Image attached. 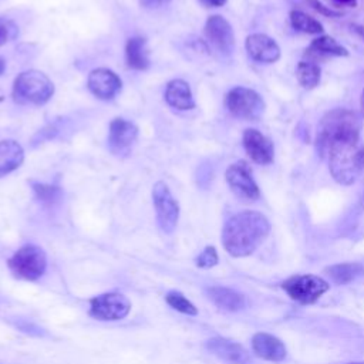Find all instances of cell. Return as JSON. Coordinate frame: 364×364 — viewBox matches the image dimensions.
<instances>
[{
  "mask_svg": "<svg viewBox=\"0 0 364 364\" xmlns=\"http://www.w3.org/2000/svg\"><path fill=\"white\" fill-rule=\"evenodd\" d=\"M270 222L256 210H242L232 215L222 229V245L233 257L252 255L269 236Z\"/></svg>",
  "mask_w": 364,
  "mask_h": 364,
  "instance_id": "1",
  "label": "cell"
},
{
  "mask_svg": "<svg viewBox=\"0 0 364 364\" xmlns=\"http://www.w3.org/2000/svg\"><path fill=\"white\" fill-rule=\"evenodd\" d=\"M360 129L361 121L354 111L344 108L331 109L320 121L316 139L317 151L326 155L328 146L336 141H358Z\"/></svg>",
  "mask_w": 364,
  "mask_h": 364,
  "instance_id": "2",
  "label": "cell"
},
{
  "mask_svg": "<svg viewBox=\"0 0 364 364\" xmlns=\"http://www.w3.org/2000/svg\"><path fill=\"white\" fill-rule=\"evenodd\" d=\"M328 168L336 182L351 185L364 171V146L358 141H336L328 149Z\"/></svg>",
  "mask_w": 364,
  "mask_h": 364,
  "instance_id": "3",
  "label": "cell"
},
{
  "mask_svg": "<svg viewBox=\"0 0 364 364\" xmlns=\"http://www.w3.org/2000/svg\"><path fill=\"white\" fill-rule=\"evenodd\" d=\"M53 94L54 84L43 71L27 70L14 78L11 95L17 104L43 105L51 100Z\"/></svg>",
  "mask_w": 364,
  "mask_h": 364,
  "instance_id": "4",
  "label": "cell"
},
{
  "mask_svg": "<svg viewBox=\"0 0 364 364\" xmlns=\"http://www.w3.org/2000/svg\"><path fill=\"white\" fill-rule=\"evenodd\" d=\"M9 269L18 279L37 280L47 269L46 252L40 246L24 245L9 259Z\"/></svg>",
  "mask_w": 364,
  "mask_h": 364,
  "instance_id": "5",
  "label": "cell"
},
{
  "mask_svg": "<svg viewBox=\"0 0 364 364\" xmlns=\"http://www.w3.org/2000/svg\"><path fill=\"white\" fill-rule=\"evenodd\" d=\"M228 111L240 119L257 121L263 117L266 104L259 92L246 87H235L226 94Z\"/></svg>",
  "mask_w": 364,
  "mask_h": 364,
  "instance_id": "6",
  "label": "cell"
},
{
  "mask_svg": "<svg viewBox=\"0 0 364 364\" xmlns=\"http://www.w3.org/2000/svg\"><path fill=\"white\" fill-rule=\"evenodd\" d=\"M282 289L291 300L300 304H313L330 289V284L316 274H294L282 283Z\"/></svg>",
  "mask_w": 364,
  "mask_h": 364,
  "instance_id": "7",
  "label": "cell"
},
{
  "mask_svg": "<svg viewBox=\"0 0 364 364\" xmlns=\"http://www.w3.org/2000/svg\"><path fill=\"white\" fill-rule=\"evenodd\" d=\"M152 202L156 212V220L162 232L172 233L179 219V205L172 196L168 185L158 181L152 188Z\"/></svg>",
  "mask_w": 364,
  "mask_h": 364,
  "instance_id": "8",
  "label": "cell"
},
{
  "mask_svg": "<svg viewBox=\"0 0 364 364\" xmlns=\"http://www.w3.org/2000/svg\"><path fill=\"white\" fill-rule=\"evenodd\" d=\"M131 310V301L127 296L109 291L95 296L90 300V316L101 321H115L128 316Z\"/></svg>",
  "mask_w": 364,
  "mask_h": 364,
  "instance_id": "9",
  "label": "cell"
},
{
  "mask_svg": "<svg viewBox=\"0 0 364 364\" xmlns=\"http://www.w3.org/2000/svg\"><path fill=\"white\" fill-rule=\"evenodd\" d=\"M138 138V127L125 119V118H114L109 122L108 131V149L112 155L118 158L128 156L132 151L134 144Z\"/></svg>",
  "mask_w": 364,
  "mask_h": 364,
  "instance_id": "10",
  "label": "cell"
},
{
  "mask_svg": "<svg viewBox=\"0 0 364 364\" xmlns=\"http://www.w3.org/2000/svg\"><path fill=\"white\" fill-rule=\"evenodd\" d=\"M226 182L232 192L242 199L256 200L260 196L259 186L252 176V171L245 161H237L228 166L225 172Z\"/></svg>",
  "mask_w": 364,
  "mask_h": 364,
  "instance_id": "11",
  "label": "cell"
},
{
  "mask_svg": "<svg viewBox=\"0 0 364 364\" xmlns=\"http://www.w3.org/2000/svg\"><path fill=\"white\" fill-rule=\"evenodd\" d=\"M205 37L208 41L223 55H230L235 48V33L230 23L219 16L213 14L208 17L205 23Z\"/></svg>",
  "mask_w": 364,
  "mask_h": 364,
  "instance_id": "12",
  "label": "cell"
},
{
  "mask_svg": "<svg viewBox=\"0 0 364 364\" xmlns=\"http://www.w3.org/2000/svg\"><path fill=\"white\" fill-rule=\"evenodd\" d=\"M87 87L94 97L102 101H108L121 91L122 81L109 68H95L88 74Z\"/></svg>",
  "mask_w": 364,
  "mask_h": 364,
  "instance_id": "13",
  "label": "cell"
},
{
  "mask_svg": "<svg viewBox=\"0 0 364 364\" xmlns=\"http://www.w3.org/2000/svg\"><path fill=\"white\" fill-rule=\"evenodd\" d=\"M242 142L246 154L253 162L259 165H267L273 161V156H274L273 144L260 131L255 128L245 129Z\"/></svg>",
  "mask_w": 364,
  "mask_h": 364,
  "instance_id": "14",
  "label": "cell"
},
{
  "mask_svg": "<svg viewBox=\"0 0 364 364\" xmlns=\"http://www.w3.org/2000/svg\"><path fill=\"white\" fill-rule=\"evenodd\" d=\"M246 51L253 61L272 64L280 58L279 44L269 36L262 33H253L246 37Z\"/></svg>",
  "mask_w": 364,
  "mask_h": 364,
  "instance_id": "15",
  "label": "cell"
},
{
  "mask_svg": "<svg viewBox=\"0 0 364 364\" xmlns=\"http://www.w3.org/2000/svg\"><path fill=\"white\" fill-rule=\"evenodd\" d=\"M205 347L209 353L230 364H250L249 353L236 341L225 337H212L205 343Z\"/></svg>",
  "mask_w": 364,
  "mask_h": 364,
  "instance_id": "16",
  "label": "cell"
},
{
  "mask_svg": "<svg viewBox=\"0 0 364 364\" xmlns=\"http://www.w3.org/2000/svg\"><path fill=\"white\" fill-rule=\"evenodd\" d=\"M252 350L257 357L273 363L283 361L287 355L284 343L269 333H256L252 337Z\"/></svg>",
  "mask_w": 364,
  "mask_h": 364,
  "instance_id": "17",
  "label": "cell"
},
{
  "mask_svg": "<svg viewBox=\"0 0 364 364\" xmlns=\"http://www.w3.org/2000/svg\"><path fill=\"white\" fill-rule=\"evenodd\" d=\"M208 299L219 309L225 311H239L246 307V299L242 293L225 287V286H210L206 287Z\"/></svg>",
  "mask_w": 364,
  "mask_h": 364,
  "instance_id": "18",
  "label": "cell"
},
{
  "mask_svg": "<svg viewBox=\"0 0 364 364\" xmlns=\"http://www.w3.org/2000/svg\"><path fill=\"white\" fill-rule=\"evenodd\" d=\"M165 101L169 107L179 111H188L195 108V100L189 84L185 80L175 78L166 84Z\"/></svg>",
  "mask_w": 364,
  "mask_h": 364,
  "instance_id": "19",
  "label": "cell"
},
{
  "mask_svg": "<svg viewBox=\"0 0 364 364\" xmlns=\"http://www.w3.org/2000/svg\"><path fill=\"white\" fill-rule=\"evenodd\" d=\"M24 161V149L14 139L0 141V178L16 171Z\"/></svg>",
  "mask_w": 364,
  "mask_h": 364,
  "instance_id": "20",
  "label": "cell"
},
{
  "mask_svg": "<svg viewBox=\"0 0 364 364\" xmlns=\"http://www.w3.org/2000/svg\"><path fill=\"white\" fill-rule=\"evenodd\" d=\"M125 63L128 68L136 71H144L149 67L146 40L144 37L135 36L128 38L125 44Z\"/></svg>",
  "mask_w": 364,
  "mask_h": 364,
  "instance_id": "21",
  "label": "cell"
},
{
  "mask_svg": "<svg viewBox=\"0 0 364 364\" xmlns=\"http://www.w3.org/2000/svg\"><path fill=\"white\" fill-rule=\"evenodd\" d=\"M324 273L336 284H348L364 274V266L358 262H344L326 267Z\"/></svg>",
  "mask_w": 364,
  "mask_h": 364,
  "instance_id": "22",
  "label": "cell"
},
{
  "mask_svg": "<svg viewBox=\"0 0 364 364\" xmlns=\"http://www.w3.org/2000/svg\"><path fill=\"white\" fill-rule=\"evenodd\" d=\"M309 51H313L320 55H334V57L348 55V50L330 36H321L314 38L309 47Z\"/></svg>",
  "mask_w": 364,
  "mask_h": 364,
  "instance_id": "23",
  "label": "cell"
},
{
  "mask_svg": "<svg viewBox=\"0 0 364 364\" xmlns=\"http://www.w3.org/2000/svg\"><path fill=\"white\" fill-rule=\"evenodd\" d=\"M321 77L320 67L310 61H300L296 67V78L306 90H313L318 85Z\"/></svg>",
  "mask_w": 364,
  "mask_h": 364,
  "instance_id": "24",
  "label": "cell"
},
{
  "mask_svg": "<svg viewBox=\"0 0 364 364\" xmlns=\"http://www.w3.org/2000/svg\"><path fill=\"white\" fill-rule=\"evenodd\" d=\"M290 23L291 27L297 31L306 33V34H320L323 33V26L318 20L307 16L306 13L300 10L290 11Z\"/></svg>",
  "mask_w": 364,
  "mask_h": 364,
  "instance_id": "25",
  "label": "cell"
},
{
  "mask_svg": "<svg viewBox=\"0 0 364 364\" xmlns=\"http://www.w3.org/2000/svg\"><path fill=\"white\" fill-rule=\"evenodd\" d=\"M165 300L173 310H176L182 314H188V316L198 314V309L195 307V304L191 300H188L181 291H176V290L168 291L165 294Z\"/></svg>",
  "mask_w": 364,
  "mask_h": 364,
  "instance_id": "26",
  "label": "cell"
},
{
  "mask_svg": "<svg viewBox=\"0 0 364 364\" xmlns=\"http://www.w3.org/2000/svg\"><path fill=\"white\" fill-rule=\"evenodd\" d=\"M31 188L36 193V198L47 205H53L61 198V189L54 185L40 183V182H31Z\"/></svg>",
  "mask_w": 364,
  "mask_h": 364,
  "instance_id": "27",
  "label": "cell"
},
{
  "mask_svg": "<svg viewBox=\"0 0 364 364\" xmlns=\"http://www.w3.org/2000/svg\"><path fill=\"white\" fill-rule=\"evenodd\" d=\"M18 36L17 24L6 17H0V47Z\"/></svg>",
  "mask_w": 364,
  "mask_h": 364,
  "instance_id": "28",
  "label": "cell"
},
{
  "mask_svg": "<svg viewBox=\"0 0 364 364\" xmlns=\"http://www.w3.org/2000/svg\"><path fill=\"white\" fill-rule=\"evenodd\" d=\"M218 252L213 246H206L195 259V263L198 267H202V269H209V267H213L215 264H218Z\"/></svg>",
  "mask_w": 364,
  "mask_h": 364,
  "instance_id": "29",
  "label": "cell"
},
{
  "mask_svg": "<svg viewBox=\"0 0 364 364\" xmlns=\"http://www.w3.org/2000/svg\"><path fill=\"white\" fill-rule=\"evenodd\" d=\"M307 3L316 10V11H318L320 14H323V16H330V17H340V13H337V11H334V10H331V9H328L327 6H324L321 1H318V0H307Z\"/></svg>",
  "mask_w": 364,
  "mask_h": 364,
  "instance_id": "30",
  "label": "cell"
},
{
  "mask_svg": "<svg viewBox=\"0 0 364 364\" xmlns=\"http://www.w3.org/2000/svg\"><path fill=\"white\" fill-rule=\"evenodd\" d=\"M172 0H139L141 6L145 9H159L162 6H166Z\"/></svg>",
  "mask_w": 364,
  "mask_h": 364,
  "instance_id": "31",
  "label": "cell"
},
{
  "mask_svg": "<svg viewBox=\"0 0 364 364\" xmlns=\"http://www.w3.org/2000/svg\"><path fill=\"white\" fill-rule=\"evenodd\" d=\"M209 6H212V7H220V6H223L228 0H205Z\"/></svg>",
  "mask_w": 364,
  "mask_h": 364,
  "instance_id": "32",
  "label": "cell"
},
{
  "mask_svg": "<svg viewBox=\"0 0 364 364\" xmlns=\"http://www.w3.org/2000/svg\"><path fill=\"white\" fill-rule=\"evenodd\" d=\"M336 1L340 3V4L348 6V7H355L357 6V0H336Z\"/></svg>",
  "mask_w": 364,
  "mask_h": 364,
  "instance_id": "33",
  "label": "cell"
},
{
  "mask_svg": "<svg viewBox=\"0 0 364 364\" xmlns=\"http://www.w3.org/2000/svg\"><path fill=\"white\" fill-rule=\"evenodd\" d=\"M353 30H354L360 37L364 38V26H357V24H354V26H353Z\"/></svg>",
  "mask_w": 364,
  "mask_h": 364,
  "instance_id": "34",
  "label": "cell"
},
{
  "mask_svg": "<svg viewBox=\"0 0 364 364\" xmlns=\"http://www.w3.org/2000/svg\"><path fill=\"white\" fill-rule=\"evenodd\" d=\"M4 70H6V63H4V60L0 57V75L4 73Z\"/></svg>",
  "mask_w": 364,
  "mask_h": 364,
  "instance_id": "35",
  "label": "cell"
},
{
  "mask_svg": "<svg viewBox=\"0 0 364 364\" xmlns=\"http://www.w3.org/2000/svg\"><path fill=\"white\" fill-rule=\"evenodd\" d=\"M360 105H361V111H363V114H364V90H363V92H361V98H360Z\"/></svg>",
  "mask_w": 364,
  "mask_h": 364,
  "instance_id": "36",
  "label": "cell"
},
{
  "mask_svg": "<svg viewBox=\"0 0 364 364\" xmlns=\"http://www.w3.org/2000/svg\"><path fill=\"white\" fill-rule=\"evenodd\" d=\"M348 364H364V361H357V363H348Z\"/></svg>",
  "mask_w": 364,
  "mask_h": 364,
  "instance_id": "37",
  "label": "cell"
}]
</instances>
